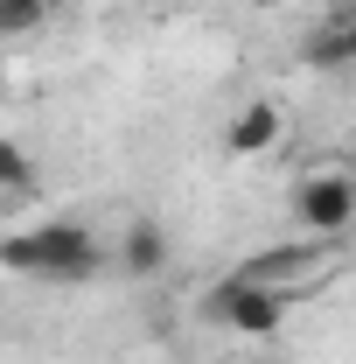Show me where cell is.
Here are the masks:
<instances>
[{
    "instance_id": "7",
    "label": "cell",
    "mask_w": 356,
    "mask_h": 364,
    "mask_svg": "<svg viewBox=\"0 0 356 364\" xmlns=\"http://www.w3.org/2000/svg\"><path fill=\"white\" fill-rule=\"evenodd\" d=\"M119 267L133 273V280L168 273V231L154 225V218H133V225H126V238H119Z\"/></svg>"
},
{
    "instance_id": "1",
    "label": "cell",
    "mask_w": 356,
    "mask_h": 364,
    "mask_svg": "<svg viewBox=\"0 0 356 364\" xmlns=\"http://www.w3.org/2000/svg\"><path fill=\"white\" fill-rule=\"evenodd\" d=\"M0 267L43 273V280H91L98 273V238L84 225H35V231L0 238Z\"/></svg>"
},
{
    "instance_id": "10",
    "label": "cell",
    "mask_w": 356,
    "mask_h": 364,
    "mask_svg": "<svg viewBox=\"0 0 356 364\" xmlns=\"http://www.w3.org/2000/svg\"><path fill=\"white\" fill-rule=\"evenodd\" d=\"M0 91H7V49H0Z\"/></svg>"
},
{
    "instance_id": "2",
    "label": "cell",
    "mask_w": 356,
    "mask_h": 364,
    "mask_svg": "<svg viewBox=\"0 0 356 364\" xmlns=\"http://www.w3.org/2000/svg\"><path fill=\"white\" fill-rule=\"evenodd\" d=\"M335 273H343V238H301V245H272V252H259V259H245V267H238V280L272 287V294L294 309L301 294L328 287Z\"/></svg>"
},
{
    "instance_id": "8",
    "label": "cell",
    "mask_w": 356,
    "mask_h": 364,
    "mask_svg": "<svg viewBox=\"0 0 356 364\" xmlns=\"http://www.w3.org/2000/svg\"><path fill=\"white\" fill-rule=\"evenodd\" d=\"M49 21V0H0V43H21Z\"/></svg>"
},
{
    "instance_id": "5",
    "label": "cell",
    "mask_w": 356,
    "mask_h": 364,
    "mask_svg": "<svg viewBox=\"0 0 356 364\" xmlns=\"http://www.w3.org/2000/svg\"><path fill=\"white\" fill-rule=\"evenodd\" d=\"M279 134H287V112H279L272 98H252V105H238V112H230L223 147H230V154H272Z\"/></svg>"
},
{
    "instance_id": "4",
    "label": "cell",
    "mask_w": 356,
    "mask_h": 364,
    "mask_svg": "<svg viewBox=\"0 0 356 364\" xmlns=\"http://www.w3.org/2000/svg\"><path fill=\"white\" fill-rule=\"evenodd\" d=\"M294 218L314 231V238H343L356 225V176L343 168H314V176L294 182Z\"/></svg>"
},
{
    "instance_id": "3",
    "label": "cell",
    "mask_w": 356,
    "mask_h": 364,
    "mask_svg": "<svg viewBox=\"0 0 356 364\" xmlns=\"http://www.w3.org/2000/svg\"><path fill=\"white\" fill-rule=\"evenodd\" d=\"M203 316L210 322H223L230 336H279L287 329V301L272 294V287H252V280H238V273H223L217 287L203 294Z\"/></svg>"
},
{
    "instance_id": "9",
    "label": "cell",
    "mask_w": 356,
    "mask_h": 364,
    "mask_svg": "<svg viewBox=\"0 0 356 364\" xmlns=\"http://www.w3.org/2000/svg\"><path fill=\"white\" fill-rule=\"evenodd\" d=\"M35 182V161H28V147L21 140H0V196H21Z\"/></svg>"
},
{
    "instance_id": "6",
    "label": "cell",
    "mask_w": 356,
    "mask_h": 364,
    "mask_svg": "<svg viewBox=\"0 0 356 364\" xmlns=\"http://www.w3.org/2000/svg\"><path fill=\"white\" fill-rule=\"evenodd\" d=\"M301 63H308V70H350V63H356L350 14H328L321 28H308V36H301Z\"/></svg>"
}]
</instances>
